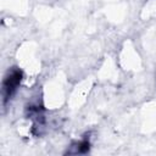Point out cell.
Returning a JSON list of instances; mask_svg holds the SVG:
<instances>
[{
    "mask_svg": "<svg viewBox=\"0 0 156 156\" xmlns=\"http://www.w3.org/2000/svg\"><path fill=\"white\" fill-rule=\"evenodd\" d=\"M21 78H22V73L21 71L18 69H13L7 77L6 79L4 80V84H2V91H4V99H9L13 91L16 90V88L18 87L20 82H21Z\"/></svg>",
    "mask_w": 156,
    "mask_h": 156,
    "instance_id": "cell-1",
    "label": "cell"
}]
</instances>
